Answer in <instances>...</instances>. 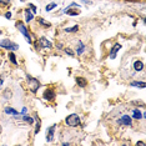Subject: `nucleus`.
<instances>
[{"mask_svg": "<svg viewBox=\"0 0 146 146\" xmlns=\"http://www.w3.org/2000/svg\"><path fill=\"white\" fill-rule=\"evenodd\" d=\"M15 26H16V29H18V30L20 31L23 35H24V38H25V40L28 41V44H33V38H31L30 33H29L28 28H26V25L24 24V23L20 21V20H18L15 23Z\"/></svg>", "mask_w": 146, "mask_h": 146, "instance_id": "f257e3e1", "label": "nucleus"}, {"mask_svg": "<svg viewBox=\"0 0 146 146\" xmlns=\"http://www.w3.org/2000/svg\"><path fill=\"white\" fill-rule=\"evenodd\" d=\"M26 81H28V88L33 94H36L38 90L41 88V82L38 80V79L33 78L31 75H26Z\"/></svg>", "mask_w": 146, "mask_h": 146, "instance_id": "f03ea898", "label": "nucleus"}, {"mask_svg": "<svg viewBox=\"0 0 146 146\" xmlns=\"http://www.w3.org/2000/svg\"><path fill=\"white\" fill-rule=\"evenodd\" d=\"M65 124L69 127H78L81 125V119L78 114H70L65 117Z\"/></svg>", "mask_w": 146, "mask_h": 146, "instance_id": "7ed1b4c3", "label": "nucleus"}, {"mask_svg": "<svg viewBox=\"0 0 146 146\" xmlns=\"http://www.w3.org/2000/svg\"><path fill=\"white\" fill-rule=\"evenodd\" d=\"M0 46L5 50H9V51H16L19 49V45L16 42L11 41L10 39H4V40H0Z\"/></svg>", "mask_w": 146, "mask_h": 146, "instance_id": "20e7f679", "label": "nucleus"}, {"mask_svg": "<svg viewBox=\"0 0 146 146\" xmlns=\"http://www.w3.org/2000/svg\"><path fill=\"white\" fill-rule=\"evenodd\" d=\"M40 48V49H45V50H51L52 49V42L50 40H48V39L45 38V36H41V38H39L38 40L35 42V48Z\"/></svg>", "mask_w": 146, "mask_h": 146, "instance_id": "39448f33", "label": "nucleus"}, {"mask_svg": "<svg viewBox=\"0 0 146 146\" xmlns=\"http://www.w3.org/2000/svg\"><path fill=\"white\" fill-rule=\"evenodd\" d=\"M42 98H44L46 101H54V100H55V98H56V92H55L54 89L48 88V89H45V90H44Z\"/></svg>", "mask_w": 146, "mask_h": 146, "instance_id": "423d86ee", "label": "nucleus"}, {"mask_svg": "<svg viewBox=\"0 0 146 146\" xmlns=\"http://www.w3.org/2000/svg\"><path fill=\"white\" fill-rule=\"evenodd\" d=\"M117 124L122 125V126H132V117L130 115L125 114V115H122L121 117L117 120Z\"/></svg>", "mask_w": 146, "mask_h": 146, "instance_id": "0eeeda50", "label": "nucleus"}, {"mask_svg": "<svg viewBox=\"0 0 146 146\" xmlns=\"http://www.w3.org/2000/svg\"><path fill=\"white\" fill-rule=\"evenodd\" d=\"M55 130H56V125H51L50 127H48L46 130V141L48 142H51L54 140V135H55Z\"/></svg>", "mask_w": 146, "mask_h": 146, "instance_id": "6e6552de", "label": "nucleus"}, {"mask_svg": "<svg viewBox=\"0 0 146 146\" xmlns=\"http://www.w3.org/2000/svg\"><path fill=\"white\" fill-rule=\"evenodd\" d=\"M120 49H121V45L119 44V42H115L114 46L111 48L110 52H109V58H110V59H115L116 55H117V52L120 51Z\"/></svg>", "mask_w": 146, "mask_h": 146, "instance_id": "1a4fd4ad", "label": "nucleus"}, {"mask_svg": "<svg viewBox=\"0 0 146 146\" xmlns=\"http://www.w3.org/2000/svg\"><path fill=\"white\" fill-rule=\"evenodd\" d=\"M145 116H146V112H141L139 109H132V115H131V117L132 119H135V120H141V119H145Z\"/></svg>", "mask_w": 146, "mask_h": 146, "instance_id": "9d476101", "label": "nucleus"}, {"mask_svg": "<svg viewBox=\"0 0 146 146\" xmlns=\"http://www.w3.org/2000/svg\"><path fill=\"white\" fill-rule=\"evenodd\" d=\"M34 122H35V130H34V134L35 135H38L39 132H40V130H41V120L39 119V116L35 114V116H34Z\"/></svg>", "mask_w": 146, "mask_h": 146, "instance_id": "9b49d317", "label": "nucleus"}, {"mask_svg": "<svg viewBox=\"0 0 146 146\" xmlns=\"http://www.w3.org/2000/svg\"><path fill=\"white\" fill-rule=\"evenodd\" d=\"M85 48H86V46L84 45V42H82L81 40H79L78 42H76V50H75V52L78 55H82V52L85 51Z\"/></svg>", "mask_w": 146, "mask_h": 146, "instance_id": "f8f14e48", "label": "nucleus"}, {"mask_svg": "<svg viewBox=\"0 0 146 146\" xmlns=\"http://www.w3.org/2000/svg\"><path fill=\"white\" fill-rule=\"evenodd\" d=\"M4 111H5L6 115H11V116H19V115H20V112H19L18 110L10 108V106H6V108L4 109Z\"/></svg>", "mask_w": 146, "mask_h": 146, "instance_id": "ddd939ff", "label": "nucleus"}, {"mask_svg": "<svg viewBox=\"0 0 146 146\" xmlns=\"http://www.w3.org/2000/svg\"><path fill=\"white\" fill-rule=\"evenodd\" d=\"M24 15H25V21L26 23H30L33 19H34V16H35V14H33V13L29 10V8H26L24 10Z\"/></svg>", "mask_w": 146, "mask_h": 146, "instance_id": "4468645a", "label": "nucleus"}, {"mask_svg": "<svg viewBox=\"0 0 146 146\" xmlns=\"http://www.w3.org/2000/svg\"><path fill=\"white\" fill-rule=\"evenodd\" d=\"M75 81H76V84L80 86V88H85V86L88 85V80H86L85 78H82V76H78V78H75Z\"/></svg>", "mask_w": 146, "mask_h": 146, "instance_id": "2eb2a0df", "label": "nucleus"}, {"mask_svg": "<svg viewBox=\"0 0 146 146\" xmlns=\"http://www.w3.org/2000/svg\"><path fill=\"white\" fill-rule=\"evenodd\" d=\"M134 70L135 71H142L144 70V62L141 60H136L134 62Z\"/></svg>", "mask_w": 146, "mask_h": 146, "instance_id": "dca6fc26", "label": "nucleus"}, {"mask_svg": "<svg viewBox=\"0 0 146 146\" xmlns=\"http://www.w3.org/2000/svg\"><path fill=\"white\" fill-rule=\"evenodd\" d=\"M8 58H9V60H10V62L13 65H18V60H16V56H15V54L13 51H10L8 54Z\"/></svg>", "mask_w": 146, "mask_h": 146, "instance_id": "f3484780", "label": "nucleus"}, {"mask_svg": "<svg viewBox=\"0 0 146 146\" xmlns=\"http://www.w3.org/2000/svg\"><path fill=\"white\" fill-rule=\"evenodd\" d=\"M130 86L139 88V89H144L145 88V82L144 81H132V82H130Z\"/></svg>", "mask_w": 146, "mask_h": 146, "instance_id": "a211bd4d", "label": "nucleus"}, {"mask_svg": "<svg viewBox=\"0 0 146 146\" xmlns=\"http://www.w3.org/2000/svg\"><path fill=\"white\" fill-rule=\"evenodd\" d=\"M38 23H39V24H40L41 26H44V28H50V26H51V23L44 20L42 18H38Z\"/></svg>", "mask_w": 146, "mask_h": 146, "instance_id": "6ab92c4d", "label": "nucleus"}, {"mask_svg": "<svg viewBox=\"0 0 146 146\" xmlns=\"http://www.w3.org/2000/svg\"><path fill=\"white\" fill-rule=\"evenodd\" d=\"M23 120H24L25 122H28L29 125H33L34 124V117H31V116H29V115H23Z\"/></svg>", "mask_w": 146, "mask_h": 146, "instance_id": "aec40b11", "label": "nucleus"}, {"mask_svg": "<svg viewBox=\"0 0 146 146\" xmlns=\"http://www.w3.org/2000/svg\"><path fill=\"white\" fill-rule=\"evenodd\" d=\"M64 31L65 33H76V31H79V25H74V26H70V28H65Z\"/></svg>", "mask_w": 146, "mask_h": 146, "instance_id": "412c9836", "label": "nucleus"}, {"mask_svg": "<svg viewBox=\"0 0 146 146\" xmlns=\"http://www.w3.org/2000/svg\"><path fill=\"white\" fill-rule=\"evenodd\" d=\"M55 8H58V4H56V3H50V4H48L45 6V11H51V10H54Z\"/></svg>", "mask_w": 146, "mask_h": 146, "instance_id": "4be33fe9", "label": "nucleus"}, {"mask_svg": "<svg viewBox=\"0 0 146 146\" xmlns=\"http://www.w3.org/2000/svg\"><path fill=\"white\" fill-rule=\"evenodd\" d=\"M62 50L65 51V54H68L69 56H70V58H74L75 56V52H74V50H72L71 48H64Z\"/></svg>", "mask_w": 146, "mask_h": 146, "instance_id": "5701e85b", "label": "nucleus"}, {"mask_svg": "<svg viewBox=\"0 0 146 146\" xmlns=\"http://www.w3.org/2000/svg\"><path fill=\"white\" fill-rule=\"evenodd\" d=\"M28 8H29V10H30L33 14H36V6L34 4H28Z\"/></svg>", "mask_w": 146, "mask_h": 146, "instance_id": "b1692460", "label": "nucleus"}, {"mask_svg": "<svg viewBox=\"0 0 146 146\" xmlns=\"http://www.w3.org/2000/svg\"><path fill=\"white\" fill-rule=\"evenodd\" d=\"M10 3H11V0H0V4L4 5V6L10 5Z\"/></svg>", "mask_w": 146, "mask_h": 146, "instance_id": "393cba45", "label": "nucleus"}, {"mask_svg": "<svg viewBox=\"0 0 146 146\" xmlns=\"http://www.w3.org/2000/svg\"><path fill=\"white\" fill-rule=\"evenodd\" d=\"M4 16H5L6 19H11V13L10 11H6L5 14H4Z\"/></svg>", "mask_w": 146, "mask_h": 146, "instance_id": "a878e982", "label": "nucleus"}, {"mask_svg": "<svg viewBox=\"0 0 146 146\" xmlns=\"http://www.w3.org/2000/svg\"><path fill=\"white\" fill-rule=\"evenodd\" d=\"M4 96H8V98H5V99H10V98H11V91H9V92L5 91V92H4Z\"/></svg>", "mask_w": 146, "mask_h": 146, "instance_id": "bb28decb", "label": "nucleus"}, {"mask_svg": "<svg viewBox=\"0 0 146 146\" xmlns=\"http://www.w3.org/2000/svg\"><path fill=\"white\" fill-rule=\"evenodd\" d=\"M82 4H85V5H91L92 4V1H89V0H82Z\"/></svg>", "mask_w": 146, "mask_h": 146, "instance_id": "cd10ccee", "label": "nucleus"}, {"mask_svg": "<svg viewBox=\"0 0 146 146\" xmlns=\"http://www.w3.org/2000/svg\"><path fill=\"white\" fill-rule=\"evenodd\" d=\"M56 48H58L59 50H62V49H64V46H62L61 42H58V44H56Z\"/></svg>", "mask_w": 146, "mask_h": 146, "instance_id": "c85d7f7f", "label": "nucleus"}, {"mask_svg": "<svg viewBox=\"0 0 146 146\" xmlns=\"http://www.w3.org/2000/svg\"><path fill=\"white\" fill-rule=\"evenodd\" d=\"M26 112H28V109H26V108H23V110H21V115H25Z\"/></svg>", "mask_w": 146, "mask_h": 146, "instance_id": "c756f323", "label": "nucleus"}, {"mask_svg": "<svg viewBox=\"0 0 146 146\" xmlns=\"http://www.w3.org/2000/svg\"><path fill=\"white\" fill-rule=\"evenodd\" d=\"M3 84H4V80H3V78L0 76V89L3 88Z\"/></svg>", "mask_w": 146, "mask_h": 146, "instance_id": "7c9ffc66", "label": "nucleus"}, {"mask_svg": "<svg viewBox=\"0 0 146 146\" xmlns=\"http://www.w3.org/2000/svg\"><path fill=\"white\" fill-rule=\"evenodd\" d=\"M136 145H141V146H144V145H145V142H144V141H137V142H136Z\"/></svg>", "mask_w": 146, "mask_h": 146, "instance_id": "2f4dec72", "label": "nucleus"}, {"mask_svg": "<svg viewBox=\"0 0 146 146\" xmlns=\"http://www.w3.org/2000/svg\"><path fill=\"white\" fill-rule=\"evenodd\" d=\"M126 1H130V3H136V1H140V0H126Z\"/></svg>", "mask_w": 146, "mask_h": 146, "instance_id": "473e14b6", "label": "nucleus"}, {"mask_svg": "<svg viewBox=\"0 0 146 146\" xmlns=\"http://www.w3.org/2000/svg\"><path fill=\"white\" fill-rule=\"evenodd\" d=\"M62 145H64V146H69V145H71V144H70V142H62Z\"/></svg>", "mask_w": 146, "mask_h": 146, "instance_id": "72a5a7b5", "label": "nucleus"}, {"mask_svg": "<svg viewBox=\"0 0 146 146\" xmlns=\"http://www.w3.org/2000/svg\"><path fill=\"white\" fill-rule=\"evenodd\" d=\"M0 34H1V30H0Z\"/></svg>", "mask_w": 146, "mask_h": 146, "instance_id": "f704fd0d", "label": "nucleus"}]
</instances>
